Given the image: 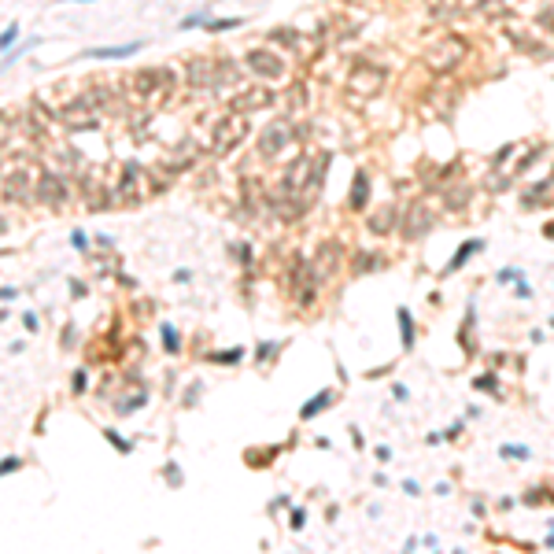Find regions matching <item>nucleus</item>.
I'll use <instances>...</instances> for the list:
<instances>
[{
	"instance_id": "obj_1",
	"label": "nucleus",
	"mask_w": 554,
	"mask_h": 554,
	"mask_svg": "<svg viewBox=\"0 0 554 554\" xmlns=\"http://www.w3.org/2000/svg\"><path fill=\"white\" fill-rule=\"evenodd\" d=\"M248 137V115L244 111H230L215 122V134H211V152L215 155H230L237 144Z\"/></svg>"
},
{
	"instance_id": "obj_2",
	"label": "nucleus",
	"mask_w": 554,
	"mask_h": 554,
	"mask_svg": "<svg viewBox=\"0 0 554 554\" xmlns=\"http://www.w3.org/2000/svg\"><path fill=\"white\" fill-rule=\"evenodd\" d=\"M129 89H134L141 100L155 104V100H163V96H170V89H174V71H167V67H159V71H141V74L129 78Z\"/></svg>"
},
{
	"instance_id": "obj_3",
	"label": "nucleus",
	"mask_w": 554,
	"mask_h": 554,
	"mask_svg": "<svg viewBox=\"0 0 554 554\" xmlns=\"http://www.w3.org/2000/svg\"><path fill=\"white\" fill-rule=\"evenodd\" d=\"M384 71L381 67H370V63H358V67L348 74V96L355 100H373V96H381L384 89Z\"/></svg>"
},
{
	"instance_id": "obj_4",
	"label": "nucleus",
	"mask_w": 554,
	"mask_h": 554,
	"mask_svg": "<svg viewBox=\"0 0 554 554\" xmlns=\"http://www.w3.org/2000/svg\"><path fill=\"white\" fill-rule=\"evenodd\" d=\"M189 86H218V81H233V67L225 59H207V56H196L189 59Z\"/></svg>"
},
{
	"instance_id": "obj_5",
	"label": "nucleus",
	"mask_w": 554,
	"mask_h": 554,
	"mask_svg": "<svg viewBox=\"0 0 554 554\" xmlns=\"http://www.w3.org/2000/svg\"><path fill=\"white\" fill-rule=\"evenodd\" d=\"M466 56V41L462 37H440L429 52H425V63H429V71L436 74H447L459 67V59Z\"/></svg>"
},
{
	"instance_id": "obj_6",
	"label": "nucleus",
	"mask_w": 554,
	"mask_h": 554,
	"mask_svg": "<svg viewBox=\"0 0 554 554\" xmlns=\"http://www.w3.org/2000/svg\"><path fill=\"white\" fill-rule=\"evenodd\" d=\"M292 141V126L288 122H270L263 129V137H259V155L263 159H273V155H281V148Z\"/></svg>"
},
{
	"instance_id": "obj_7",
	"label": "nucleus",
	"mask_w": 554,
	"mask_h": 554,
	"mask_svg": "<svg viewBox=\"0 0 554 554\" xmlns=\"http://www.w3.org/2000/svg\"><path fill=\"white\" fill-rule=\"evenodd\" d=\"M432 230V211L425 200H418L411 211H406V218H403V237L406 240H418V237H425Z\"/></svg>"
},
{
	"instance_id": "obj_8",
	"label": "nucleus",
	"mask_w": 554,
	"mask_h": 554,
	"mask_svg": "<svg viewBox=\"0 0 554 554\" xmlns=\"http://www.w3.org/2000/svg\"><path fill=\"white\" fill-rule=\"evenodd\" d=\"M336 259H340V244L336 240H325L322 248L311 255V277H314V281H325V277L336 270Z\"/></svg>"
},
{
	"instance_id": "obj_9",
	"label": "nucleus",
	"mask_w": 554,
	"mask_h": 554,
	"mask_svg": "<svg viewBox=\"0 0 554 554\" xmlns=\"http://www.w3.org/2000/svg\"><path fill=\"white\" fill-rule=\"evenodd\" d=\"M248 67H252L259 78H281V74H285L281 56H273L270 48H252V52H248Z\"/></svg>"
},
{
	"instance_id": "obj_10",
	"label": "nucleus",
	"mask_w": 554,
	"mask_h": 554,
	"mask_svg": "<svg viewBox=\"0 0 554 554\" xmlns=\"http://www.w3.org/2000/svg\"><path fill=\"white\" fill-rule=\"evenodd\" d=\"M311 185V159H296L285 170V192H307Z\"/></svg>"
},
{
	"instance_id": "obj_11",
	"label": "nucleus",
	"mask_w": 554,
	"mask_h": 554,
	"mask_svg": "<svg viewBox=\"0 0 554 554\" xmlns=\"http://www.w3.org/2000/svg\"><path fill=\"white\" fill-rule=\"evenodd\" d=\"M270 104H273V93H270V89H248V93H240L230 107H233V111H244V115H248V111L270 107Z\"/></svg>"
},
{
	"instance_id": "obj_12",
	"label": "nucleus",
	"mask_w": 554,
	"mask_h": 554,
	"mask_svg": "<svg viewBox=\"0 0 554 554\" xmlns=\"http://www.w3.org/2000/svg\"><path fill=\"white\" fill-rule=\"evenodd\" d=\"M37 196H41V200H48L52 207H59V204H63V196H67V185H63L56 174H41V177H37Z\"/></svg>"
},
{
	"instance_id": "obj_13",
	"label": "nucleus",
	"mask_w": 554,
	"mask_h": 554,
	"mask_svg": "<svg viewBox=\"0 0 554 554\" xmlns=\"http://www.w3.org/2000/svg\"><path fill=\"white\" fill-rule=\"evenodd\" d=\"M137 48H144L141 41H134V45H111V48H89V59H126V56H134Z\"/></svg>"
},
{
	"instance_id": "obj_14",
	"label": "nucleus",
	"mask_w": 554,
	"mask_h": 554,
	"mask_svg": "<svg viewBox=\"0 0 554 554\" xmlns=\"http://www.w3.org/2000/svg\"><path fill=\"white\" fill-rule=\"evenodd\" d=\"M370 204V174L366 170H355V185H351V207L363 211Z\"/></svg>"
},
{
	"instance_id": "obj_15",
	"label": "nucleus",
	"mask_w": 554,
	"mask_h": 554,
	"mask_svg": "<svg viewBox=\"0 0 554 554\" xmlns=\"http://www.w3.org/2000/svg\"><path fill=\"white\" fill-rule=\"evenodd\" d=\"M392 218H396V207L384 204L381 211H373V215H370V230L373 233H388V230H392Z\"/></svg>"
},
{
	"instance_id": "obj_16",
	"label": "nucleus",
	"mask_w": 554,
	"mask_h": 554,
	"mask_svg": "<svg viewBox=\"0 0 554 554\" xmlns=\"http://www.w3.org/2000/svg\"><path fill=\"white\" fill-rule=\"evenodd\" d=\"M381 263H384V259H377V252H358V259L351 263V273L358 277V273H366V270H381Z\"/></svg>"
},
{
	"instance_id": "obj_17",
	"label": "nucleus",
	"mask_w": 554,
	"mask_h": 554,
	"mask_svg": "<svg viewBox=\"0 0 554 554\" xmlns=\"http://www.w3.org/2000/svg\"><path fill=\"white\" fill-rule=\"evenodd\" d=\"M473 329H477V318H473V314H466V322H462V333H459V340H462V348H466V355H473V351H477V340H473Z\"/></svg>"
},
{
	"instance_id": "obj_18",
	"label": "nucleus",
	"mask_w": 554,
	"mask_h": 554,
	"mask_svg": "<svg viewBox=\"0 0 554 554\" xmlns=\"http://www.w3.org/2000/svg\"><path fill=\"white\" fill-rule=\"evenodd\" d=\"M477 248H481V240H466V244H462V248H459V252H454V259H451V263H447V273H451V270H459V266H462V263H466V259H469V255H473Z\"/></svg>"
},
{
	"instance_id": "obj_19",
	"label": "nucleus",
	"mask_w": 554,
	"mask_h": 554,
	"mask_svg": "<svg viewBox=\"0 0 554 554\" xmlns=\"http://www.w3.org/2000/svg\"><path fill=\"white\" fill-rule=\"evenodd\" d=\"M329 399H333V392H318V396H314L311 403H307V406H303V411H300V414H303V418H311V414H318V411H325V403H329Z\"/></svg>"
},
{
	"instance_id": "obj_20",
	"label": "nucleus",
	"mask_w": 554,
	"mask_h": 554,
	"mask_svg": "<svg viewBox=\"0 0 554 554\" xmlns=\"http://www.w3.org/2000/svg\"><path fill=\"white\" fill-rule=\"evenodd\" d=\"M399 329H403V348H414V325H411V311H399Z\"/></svg>"
},
{
	"instance_id": "obj_21",
	"label": "nucleus",
	"mask_w": 554,
	"mask_h": 554,
	"mask_svg": "<svg viewBox=\"0 0 554 554\" xmlns=\"http://www.w3.org/2000/svg\"><path fill=\"white\" fill-rule=\"evenodd\" d=\"M163 340H167V351H177L182 344H177V333H174V325H163Z\"/></svg>"
},
{
	"instance_id": "obj_22",
	"label": "nucleus",
	"mask_w": 554,
	"mask_h": 554,
	"mask_svg": "<svg viewBox=\"0 0 554 554\" xmlns=\"http://www.w3.org/2000/svg\"><path fill=\"white\" fill-rule=\"evenodd\" d=\"M502 459H529V447H514V444H507V447H502Z\"/></svg>"
},
{
	"instance_id": "obj_23",
	"label": "nucleus",
	"mask_w": 554,
	"mask_h": 554,
	"mask_svg": "<svg viewBox=\"0 0 554 554\" xmlns=\"http://www.w3.org/2000/svg\"><path fill=\"white\" fill-rule=\"evenodd\" d=\"M240 23L244 19H215V23H207V30H215V34H218V30H230V26H240Z\"/></svg>"
},
{
	"instance_id": "obj_24",
	"label": "nucleus",
	"mask_w": 554,
	"mask_h": 554,
	"mask_svg": "<svg viewBox=\"0 0 554 554\" xmlns=\"http://www.w3.org/2000/svg\"><path fill=\"white\" fill-rule=\"evenodd\" d=\"M104 436H107V440H111V444H115L119 451H129V444H126V440H119V432H115V429H104Z\"/></svg>"
},
{
	"instance_id": "obj_25",
	"label": "nucleus",
	"mask_w": 554,
	"mask_h": 554,
	"mask_svg": "<svg viewBox=\"0 0 554 554\" xmlns=\"http://www.w3.org/2000/svg\"><path fill=\"white\" fill-rule=\"evenodd\" d=\"M270 37H273V41H285V45H292V41H296V34H292V30H273Z\"/></svg>"
},
{
	"instance_id": "obj_26",
	"label": "nucleus",
	"mask_w": 554,
	"mask_h": 554,
	"mask_svg": "<svg viewBox=\"0 0 554 554\" xmlns=\"http://www.w3.org/2000/svg\"><path fill=\"white\" fill-rule=\"evenodd\" d=\"M477 388H488V392H495L499 384H495V377H477Z\"/></svg>"
},
{
	"instance_id": "obj_27",
	"label": "nucleus",
	"mask_w": 554,
	"mask_h": 554,
	"mask_svg": "<svg viewBox=\"0 0 554 554\" xmlns=\"http://www.w3.org/2000/svg\"><path fill=\"white\" fill-rule=\"evenodd\" d=\"M71 240H74V248H86V233H81V230H74Z\"/></svg>"
},
{
	"instance_id": "obj_28",
	"label": "nucleus",
	"mask_w": 554,
	"mask_h": 554,
	"mask_svg": "<svg viewBox=\"0 0 554 554\" xmlns=\"http://www.w3.org/2000/svg\"><path fill=\"white\" fill-rule=\"evenodd\" d=\"M0 469H4V473H11V469H19V459H4V466H0Z\"/></svg>"
},
{
	"instance_id": "obj_29",
	"label": "nucleus",
	"mask_w": 554,
	"mask_h": 554,
	"mask_svg": "<svg viewBox=\"0 0 554 554\" xmlns=\"http://www.w3.org/2000/svg\"><path fill=\"white\" fill-rule=\"evenodd\" d=\"M15 34H19V30H15V26H8V30H4V48L15 41Z\"/></svg>"
},
{
	"instance_id": "obj_30",
	"label": "nucleus",
	"mask_w": 554,
	"mask_h": 554,
	"mask_svg": "<svg viewBox=\"0 0 554 554\" xmlns=\"http://www.w3.org/2000/svg\"><path fill=\"white\" fill-rule=\"evenodd\" d=\"M543 237H554V225H543Z\"/></svg>"
}]
</instances>
